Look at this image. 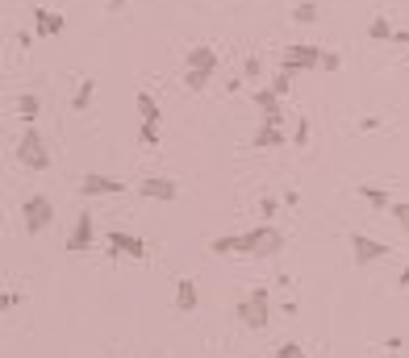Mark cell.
I'll use <instances>...</instances> for the list:
<instances>
[{"label":"cell","instance_id":"obj_27","mask_svg":"<svg viewBox=\"0 0 409 358\" xmlns=\"http://www.w3.org/2000/svg\"><path fill=\"white\" fill-rule=\"evenodd\" d=\"M276 358H305V350H301V346H296V342H284V346H280V354H276Z\"/></svg>","mask_w":409,"mask_h":358},{"label":"cell","instance_id":"obj_20","mask_svg":"<svg viewBox=\"0 0 409 358\" xmlns=\"http://www.w3.org/2000/svg\"><path fill=\"white\" fill-rule=\"evenodd\" d=\"M292 21L296 25H314L318 21V5H314V0H301V5L292 9Z\"/></svg>","mask_w":409,"mask_h":358},{"label":"cell","instance_id":"obj_11","mask_svg":"<svg viewBox=\"0 0 409 358\" xmlns=\"http://www.w3.org/2000/svg\"><path fill=\"white\" fill-rule=\"evenodd\" d=\"M34 29H38L42 38L63 34V13H55V9H34Z\"/></svg>","mask_w":409,"mask_h":358},{"label":"cell","instance_id":"obj_12","mask_svg":"<svg viewBox=\"0 0 409 358\" xmlns=\"http://www.w3.org/2000/svg\"><path fill=\"white\" fill-rule=\"evenodd\" d=\"M200 67H218V50H213V46H192V50H188L184 71H200Z\"/></svg>","mask_w":409,"mask_h":358},{"label":"cell","instance_id":"obj_16","mask_svg":"<svg viewBox=\"0 0 409 358\" xmlns=\"http://www.w3.org/2000/svg\"><path fill=\"white\" fill-rule=\"evenodd\" d=\"M259 150H272V146H284V129H272V125H259V133L250 138Z\"/></svg>","mask_w":409,"mask_h":358},{"label":"cell","instance_id":"obj_18","mask_svg":"<svg viewBox=\"0 0 409 358\" xmlns=\"http://www.w3.org/2000/svg\"><path fill=\"white\" fill-rule=\"evenodd\" d=\"M92 92H96V79H84V84H80V92L71 96V109H75V113H88V105H92Z\"/></svg>","mask_w":409,"mask_h":358},{"label":"cell","instance_id":"obj_28","mask_svg":"<svg viewBox=\"0 0 409 358\" xmlns=\"http://www.w3.org/2000/svg\"><path fill=\"white\" fill-rule=\"evenodd\" d=\"M259 71H264V63H259V59H246V63H242V79H255Z\"/></svg>","mask_w":409,"mask_h":358},{"label":"cell","instance_id":"obj_6","mask_svg":"<svg viewBox=\"0 0 409 358\" xmlns=\"http://www.w3.org/2000/svg\"><path fill=\"white\" fill-rule=\"evenodd\" d=\"M351 254H355V263H360V267H372V263H380L384 254H388V246L376 242V238H364V233H351Z\"/></svg>","mask_w":409,"mask_h":358},{"label":"cell","instance_id":"obj_24","mask_svg":"<svg viewBox=\"0 0 409 358\" xmlns=\"http://www.w3.org/2000/svg\"><path fill=\"white\" fill-rule=\"evenodd\" d=\"M305 142H309V117L296 121V138H292V146H305Z\"/></svg>","mask_w":409,"mask_h":358},{"label":"cell","instance_id":"obj_13","mask_svg":"<svg viewBox=\"0 0 409 358\" xmlns=\"http://www.w3.org/2000/svg\"><path fill=\"white\" fill-rule=\"evenodd\" d=\"M196 283L192 279H176V309L180 313H196Z\"/></svg>","mask_w":409,"mask_h":358},{"label":"cell","instance_id":"obj_23","mask_svg":"<svg viewBox=\"0 0 409 358\" xmlns=\"http://www.w3.org/2000/svg\"><path fill=\"white\" fill-rule=\"evenodd\" d=\"M142 146H159V125L142 121Z\"/></svg>","mask_w":409,"mask_h":358},{"label":"cell","instance_id":"obj_8","mask_svg":"<svg viewBox=\"0 0 409 358\" xmlns=\"http://www.w3.org/2000/svg\"><path fill=\"white\" fill-rule=\"evenodd\" d=\"M138 196H146V200H176L180 196V183L176 179H163V175H146L138 183Z\"/></svg>","mask_w":409,"mask_h":358},{"label":"cell","instance_id":"obj_22","mask_svg":"<svg viewBox=\"0 0 409 358\" xmlns=\"http://www.w3.org/2000/svg\"><path fill=\"white\" fill-rule=\"evenodd\" d=\"M213 79V67H200V71H184V84L192 88V92H200L204 84H209Z\"/></svg>","mask_w":409,"mask_h":358},{"label":"cell","instance_id":"obj_2","mask_svg":"<svg viewBox=\"0 0 409 358\" xmlns=\"http://www.w3.org/2000/svg\"><path fill=\"white\" fill-rule=\"evenodd\" d=\"M17 163H21L25 171H46V167H50V150H46V138H42L38 129H25V133L17 138Z\"/></svg>","mask_w":409,"mask_h":358},{"label":"cell","instance_id":"obj_15","mask_svg":"<svg viewBox=\"0 0 409 358\" xmlns=\"http://www.w3.org/2000/svg\"><path fill=\"white\" fill-rule=\"evenodd\" d=\"M38 109H42V105H38V96H30V92L13 96V113H17L21 121H34V117H38Z\"/></svg>","mask_w":409,"mask_h":358},{"label":"cell","instance_id":"obj_5","mask_svg":"<svg viewBox=\"0 0 409 358\" xmlns=\"http://www.w3.org/2000/svg\"><path fill=\"white\" fill-rule=\"evenodd\" d=\"M322 67V50L309 46V42H296V46H284V55H280V71H314Z\"/></svg>","mask_w":409,"mask_h":358},{"label":"cell","instance_id":"obj_19","mask_svg":"<svg viewBox=\"0 0 409 358\" xmlns=\"http://www.w3.org/2000/svg\"><path fill=\"white\" fill-rule=\"evenodd\" d=\"M368 38H372V42H388V38H393V25H388V17H384V13L368 21Z\"/></svg>","mask_w":409,"mask_h":358},{"label":"cell","instance_id":"obj_26","mask_svg":"<svg viewBox=\"0 0 409 358\" xmlns=\"http://www.w3.org/2000/svg\"><path fill=\"white\" fill-rule=\"evenodd\" d=\"M388 213H393V217L401 221V229L409 233V204H393V209H388Z\"/></svg>","mask_w":409,"mask_h":358},{"label":"cell","instance_id":"obj_10","mask_svg":"<svg viewBox=\"0 0 409 358\" xmlns=\"http://www.w3.org/2000/svg\"><path fill=\"white\" fill-rule=\"evenodd\" d=\"M92 238H96V233H92V213H80V217H75V229H71V238H67V250L80 254V250L92 246Z\"/></svg>","mask_w":409,"mask_h":358},{"label":"cell","instance_id":"obj_7","mask_svg":"<svg viewBox=\"0 0 409 358\" xmlns=\"http://www.w3.org/2000/svg\"><path fill=\"white\" fill-rule=\"evenodd\" d=\"M109 259H121V254H130V259H146V242L142 238H134V233H121V229H113L109 233Z\"/></svg>","mask_w":409,"mask_h":358},{"label":"cell","instance_id":"obj_9","mask_svg":"<svg viewBox=\"0 0 409 358\" xmlns=\"http://www.w3.org/2000/svg\"><path fill=\"white\" fill-rule=\"evenodd\" d=\"M117 192H126V183L113 175H84L80 179V196H117Z\"/></svg>","mask_w":409,"mask_h":358},{"label":"cell","instance_id":"obj_14","mask_svg":"<svg viewBox=\"0 0 409 358\" xmlns=\"http://www.w3.org/2000/svg\"><path fill=\"white\" fill-rule=\"evenodd\" d=\"M360 196L372 204L376 213H388V209H393V196H388L384 188H376V183H364V188H360Z\"/></svg>","mask_w":409,"mask_h":358},{"label":"cell","instance_id":"obj_31","mask_svg":"<svg viewBox=\"0 0 409 358\" xmlns=\"http://www.w3.org/2000/svg\"><path fill=\"white\" fill-rule=\"evenodd\" d=\"M126 5H134V0H109V13H121Z\"/></svg>","mask_w":409,"mask_h":358},{"label":"cell","instance_id":"obj_21","mask_svg":"<svg viewBox=\"0 0 409 358\" xmlns=\"http://www.w3.org/2000/svg\"><path fill=\"white\" fill-rule=\"evenodd\" d=\"M255 105H259L264 113H284V109H280V96H276L272 88H264V92H255Z\"/></svg>","mask_w":409,"mask_h":358},{"label":"cell","instance_id":"obj_17","mask_svg":"<svg viewBox=\"0 0 409 358\" xmlns=\"http://www.w3.org/2000/svg\"><path fill=\"white\" fill-rule=\"evenodd\" d=\"M138 113H142V121L159 125V100L150 96V92H138Z\"/></svg>","mask_w":409,"mask_h":358},{"label":"cell","instance_id":"obj_3","mask_svg":"<svg viewBox=\"0 0 409 358\" xmlns=\"http://www.w3.org/2000/svg\"><path fill=\"white\" fill-rule=\"evenodd\" d=\"M268 304H272L268 287H250V296L238 304L234 313H238V321H242L246 329H268V317H272V313H268Z\"/></svg>","mask_w":409,"mask_h":358},{"label":"cell","instance_id":"obj_25","mask_svg":"<svg viewBox=\"0 0 409 358\" xmlns=\"http://www.w3.org/2000/svg\"><path fill=\"white\" fill-rule=\"evenodd\" d=\"M272 92H276L280 100L288 96V71H276V79H272Z\"/></svg>","mask_w":409,"mask_h":358},{"label":"cell","instance_id":"obj_4","mask_svg":"<svg viewBox=\"0 0 409 358\" xmlns=\"http://www.w3.org/2000/svg\"><path fill=\"white\" fill-rule=\"evenodd\" d=\"M21 221H25V233H42L50 221H55V204H50L42 192L25 196V204H21Z\"/></svg>","mask_w":409,"mask_h":358},{"label":"cell","instance_id":"obj_32","mask_svg":"<svg viewBox=\"0 0 409 358\" xmlns=\"http://www.w3.org/2000/svg\"><path fill=\"white\" fill-rule=\"evenodd\" d=\"M397 279H401V283H405V287H409V267H405V271H401V275H397Z\"/></svg>","mask_w":409,"mask_h":358},{"label":"cell","instance_id":"obj_29","mask_svg":"<svg viewBox=\"0 0 409 358\" xmlns=\"http://www.w3.org/2000/svg\"><path fill=\"white\" fill-rule=\"evenodd\" d=\"M338 55H334V50H322V71H338Z\"/></svg>","mask_w":409,"mask_h":358},{"label":"cell","instance_id":"obj_1","mask_svg":"<svg viewBox=\"0 0 409 358\" xmlns=\"http://www.w3.org/2000/svg\"><path fill=\"white\" fill-rule=\"evenodd\" d=\"M284 250V233L272 229V225H259V229H246L238 233V254H255V259H268V254H280Z\"/></svg>","mask_w":409,"mask_h":358},{"label":"cell","instance_id":"obj_30","mask_svg":"<svg viewBox=\"0 0 409 358\" xmlns=\"http://www.w3.org/2000/svg\"><path fill=\"white\" fill-rule=\"evenodd\" d=\"M259 213H264L268 221L276 217V196H264V200H259Z\"/></svg>","mask_w":409,"mask_h":358}]
</instances>
